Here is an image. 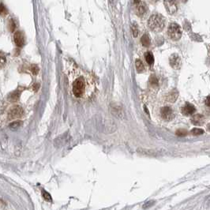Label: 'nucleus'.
Returning <instances> with one entry per match:
<instances>
[{
    "label": "nucleus",
    "instance_id": "1",
    "mask_svg": "<svg viewBox=\"0 0 210 210\" xmlns=\"http://www.w3.org/2000/svg\"><path fill=\"white\" fill-rule=\"evenodd\" d=\"M66 74L68 78L69 90L74 98L79 100H88L94 96L96 84L89 73L70 61L66 64Z\"/></svg>",
    "mask_w": 210,
    "mask_h": 210
},
{
    "label": "nucleus",
    "instance_id": "2",
    "mask_svg": "<svg viewBox=\"0 0 210 210\" xmlns=\"http://www.w3.org/2000/svg\"><path fill=\"white\" fill-rule=\"evenodd\" d=\"M148 25L153 32L160 33L165 26V18L161 14H153L149 19Z\"/></svg>",
    "mask_w": 210,
    "mask_h": 210
},
{
    "label": "nucleus",
    "instance_id": "3",
    "mask_svg": "<svg viewBox=\"0 0 210 210\" xmlns=\"http://www.w3.org/2000/svg\"><path fill=\"white\" fill-rule=\"evenodd\" d=\"M167 33H168L169 37L172 40H175V41L178 40L182 36V29H181L180 26L176 23L170 24V25L168 27Z\"/></svg>",
    "mask_w": 210,
    "mask_h": 210
},
{
    "label": "nucleus",
    "instance_id": "4",
    "mask_svg": "<svg viewBox=\"0 0 210 210\" xmlns=\"http://www.w3.org/2000/svg\"><path fill=\"white\" fill-rule=\"evenodd\" d=\"M160 116L164 121L170 122L175 118V114L173 110L170 107L165 106L160 109Z\"/></svg>",
    "mask_w": 210,
    "mask_h": 210
},
{
    "label": "nucleus",
    "instance_id": "5",
    "mask_svg": "<svg viewBox=\"0 0 210 210\" xmlns=\"http://www.w3.org/2000/svg\"><path fill=\"white\" fill-rule=\"evenodd\" d=\"M24 116V111L22 109V108H21L20 106H14L12 108H10L9 113H8V116L10 119H18L21 118Z\"/></svg>",
    "mask_w": 210,
    "mask_h": 210
},
{
    "label": "nucleus",
    "instance_id": "6",
    "mask_svg": "<svg viewBox=\"0 0 210 210\" xmlns=\"http://www.w3.org/2000/svg\"><path fill=\"white\" fill-rule=\"evenodd\" d=\"M166 10L170 14H173L178 10V7L175 0H164V1Z\"/></svg>",
    "mask_w": 210,
    "mask_h": 210
},
{
    "label": "nucleus",
    "instance_id": "7",
    "mask_svg": "<svg viewBox=\"0 0 210 210\" xmlns=\"http://www.w3.org/2000/svg\"><path fill=\"white\" fill-rule=\"evenodd\" d=\"M169 62H170L171 66L175 70L179 69L181 67V65H182L181 59L177 54H173L171 55V57L169 59Z\"/></svg>",
    "mask_w": 210,
    "mask_h": 210
},
{
    "label": "nucleus",
    "instance_id": "8",
    "mask_svg": "<svg viewBox=\"0 0 210 210\" xmlns=\"http://www.w3.org/2000/svg\"><path fill=\"white\" fill-rule=\"evenodd\" d=\"M14 40L16 45L19 48L23 47L25 44V36L21 31H17L14 35Z\"/></svg>",
    "mask_w": 210,
    "mask_h": 210
},
{
    "label": "nucleus",
    "instance_id": "9",
    "mask_svg": "<svg viewBox=\"0 0 210 210\" xmlns=\"http://www.w3.org/2000/svg\"><path fill=\"white\" fill-rule=\"evenodd\" d=\"M195 111H196L195 107L189 103H186L182 108V113L185 116H191L195 112Z\"/></svg>",
    "mask_w": 210,
    "mask_h": 210
},
{
    "label": "nucleus",
    "instance_id": "10",
    "mask_svg": "<svg viewBox=\"0 0 210 210\" xmlns=\"http://www.w3.org/2000/svg\"><path fill=\"white\" fill-rule=\"evenodd\" d=\"M148 9H147V7H146V4L143 2H140L138 4H137V9H136V12H137V14L139 16V17H143L146 12H147Z\"/></svg>",
    "mask_w": 210,
    "mask_h": 210
},
{
    "label": "nucleus",
    "instance_id": "11",
    "mask_svg": "<svg viewBox=\"0 0 210 210\" xmlns=\"http://www.w3.org/2000/svg\"><path fill=\"white\" fill-rule=\"evenodd\" d=\"M204 117L202 115H195L192 117L191 122L193 125L196 126H201L204 123Z\"/></svg>",
    "mask_w": 210,
    "mask_h": 210
},
{
    "label": "nucleus",
    "instance_id": "12",
    "mask_svg": "<svg viewBox=\"0 0 210 210\" xmlns=\"http://www.w3.org/2000/svg\"><path fill=\"white\" fill-rule=\"evenodd\" d=\"M20 95H21V91L19 90H15L14 92L10 93L8 99L10 102H16L20 98Z\"/></svg>",
    "mask_w": 210,
    "mask_h": 210
},
{
    "label": "nucleus",
    "instance_id": "13",
    "mask_svg": "<svg viewBox=\"0 0 210 210\" xmlns=\"http://www.w3.org/2000/svg\"><path fill=\"white\" fill-rule=\"evenodd\" d=\"M145 59L146 62L149 65H153L154 63V56H153V55L152 52H150V51L145 52Z\"/></svg>",
    "mask_w": 210,
    "mask_h": 210
},
{
    "label": "nucleus",
    "instance_id": "14",
    "mask_svg": "<svg viewBox=\"0 0 210 210\" xmlns=\"http://www.w3.org/2000/svg\"><path fill=\"white\" fill-rule=\"evenodd\" d=\"M141 43L144 47H149L150 45V38L148 34H144L141 36Z\"/></svg>",
    "mask_w": 210,
    "mask_h": 210
},
{
    "label": "nucleus",
    "instance_id": "15",
    "mask_svg": "<svg viewBox=\"0 0 210 210\" xmlns=\"http://www.w3.org/2000/svg\"><path fill=\"white\" fill-rule=\"evenodd\" d=\"M135 67L138 73H142L145 70V66L140 59H137L135 62Z\"/></svg>",
    "mask_w": 210,
    "mask_h": 210
},
{
    "label": "nucleus",
    "instance_id": "16",
    "mask_svg": "<svg viewBox=\"0 0 210 210\" xmlns=\"http://www.w3.org/2000/svg\"><path fill=\"white\" fill-rule=\"evenodd\" d=\"M7 62V58L5 56V55L0 51V69H2Z\"/></svg>",
    "mask_w": 210,
    "mask_h": 210
},
{
    "label": "nucleus",
    "instance_id": "17",
    "mask_svg": "<svg viewBox=\"0 0 210 210\" xmlns=\"http://www.w3.org/2000/svg\"><path fill=\"white\" fill-rule=\"evenodd\" d=\"M22 122L17 121V122H14V123H10L9 127L11 130H17L18 128H19L22 126Z\"/></svg>",
    "mask_w": 210,
    "mask_h": 210
},
{
    "label": "nucleus",
    "instance_id": "18",
    "mask_svg": "<svg viewBox=\"0 0 210 210\" xmlns=\"http://www.w3.org/2000/svg\"><path fill=\"white\" fill-rule=\"evenodd\" d=\"M177 96H178V92H175H175H172L167 96V99L170 102H174L177 99Z\"/></svg>",
    "mask_w": 210,
    "mask_h": 210
},
{
    "label": "nucleus",
    "instance_id": "19",
    "mask_svg": "<svg viewBox=\"0 0 210 210\" xmlns=\"http://www.w3.org/2000/svg\"><path fill=\"white\" fill-rule=\"evenodd\" d=\"M204 130L200 128H194L191 130V134L194 136H198V135H201L204 134Z\"/></svg>",
    "mask_w": 210,
    "mask_h": 210
},
{
    "label": "nucleus",
    "instance_id": "20",
    "mask_svg": "<svg viewBox=\"0 0 210 210\" xmlns=\"http://www.w3.org/2000/svg\"><path fill=\"white\" fill-rule=\"evenodd\" d=\"M7 13H8V10H7V7L3 3L0 4V15L4 16V15L7 14Z\"/></svg>",
    "mask_w": 210,
    "mask_h": 210
},
{
    "label": "nucleus",
    "instance_id": "21",
    "mask_svg": "<svg viewBox=\"0 0 210 210\" xmlns=\"http://www.w3.org/2000/svg\"><path fill=\"white\" fill-rule=\"evenodd\" d=\"M42 195H43V197L44 198L45 201H51V195L48 192L43 190L42 191Z\"/></svg>",
    "mask_w": 210,
    "mask_h": 210
},
{
    "label": "nucleus",
    "instance_id": "22",
    "mask_svg": "<svg viewBox=\"0 0 210 210\" xmlns=\"http://www.w3.org/2000/svg\"><path fill=\"white\" fill-rule=\"evenodd\" d=\"M15 28H16V24H15L14 21L13 19H10L9 22V29H10V32H14Z\"/></svg>",
    "mask_w": 210,
    "mask_h": 210
},
{
    "label": "nucleus",
    "instance_id": "23",
    "mask_svg": "<svg viewBox=\"0 0 210 210\" xmlns=\"http://www.w3.org/2000/svg\"><path fill=\"white\" fill-rule=\"evenodd\" d=\"M30 70H31L32 73H33L34 75H36V74L39 73V67H38L36 65H32Z\"/></svg>",
    "mask_w": 210,
    "mask_h": 210
},
{
    "label": "nucleus",
    "instance_id": "24",
    "mask_svg": "<svg viewBox=\"0 0 210 210\" xmlns=\"http://www.w3.org/2000/svg\"><path fill=\"white\" fill-rule=\"evenodd\" d=\"M132 33H133V36L134 37H137L138 35V27L135 24H134L132 25Z\"/></svg>",
    "mask_w": 210,
    "mask_h": 210
},
{
    "label": "nucleus",
    "instance_id": "25",
    "mask_svg": "<svg viewBox=\"0 0 210 210\" xmlns=\"http://www.w3.org/2000/svg\"><path fill=\"white\" fill-rule=\"evenodd\" d=\"M186 134H187V132H186V130H182V129H181V130H178L176 131V135H178V136H180V137L186 136Z\"/></svg>",
    "mask_w": 210,
    "mask_h": 210
},
{
    "label": "nucleus",
    "instance_id": "26",
    "mask_svg": "<svg viewBox=\"0 0 210 210\" xmlns=\"http://www.w3.org/2000/svg\"><path fill=\"white\" fill-rule=\"evenodd\" d=\"M149 81H150V84L153 85H158V81H157V79L156 78V77H154V76H152V77H150Z\"/></svg>",
    "mask_w": 210,
    "mask_h": 210
},
{
    "label": "nucleus",
    "instance_id": "27",
    "mask_svg": "<svg viewBox=\"0 0 210 210\" xmlns=\"http://www.w3.org/2000/svg\"><path fill=\"white\" fill-rule=\"evenodd\" d=\"M206 105L208 107L209 106V96H208L207 99H206Z\"/></svg>",
    "mask_w": 210,
    "mask_h": 210
},
{
    "label": "nucleus",
    "instance_id": "28",
    "mask_svg": "<svg viewBox=\"0 0 210 210\" xmlns=\"http://www.w3.org/2000/svg\"><path fill=\"white\" fill-rule=\"evenodd\" d=\"M39 88V84H35V87H34V90L36 91Z\"/></svg>",
    "mask_w": 210,
    "mask_h": 210
},
{
    "label": "nucleus",
    "instance_id": "29",
    "mask_svg": "<svg viewBox=\"0 0 210 210\" xmlns=\"http://www.w3.org/2000/svg\"><path fill=\"white\" fill-rule=\"evenodd\" d=\"M159 1V0H149V2L152 3H156Z\"/></svg>",
    "mask_w": 210,
    "mask_h": 210
},
{
    "label": "nucleus",
    "instance_id": "30",
    "mask_svg": "<svg viewBox=\"0 0 210 210\" xmlns=\"http://www.w3.org/2000/svg\"><path fill=\"white\" fill-rule=\"evenodd\" d=\"M141 1V0H134V3H135L136 5H137V4H138V3H139Z\"/></svg>",
    "mask_w": 210,
    "mask_h": 210
},
{
    "label": "nucleus",
    "instance_id": "31",
    "mask_svg": "<svg viewBox=\"0 0 210 210\" xmlns=\"http://www.w3.org/2000/svg\"><path fill=\"white\" fill-rule=\"evenodd\" d=\"M182 2H183V3H186V2H187V0H182Z\"/></svg>",
    "mask_w": 210,
    "mask_h": 210
}]
</instances>
